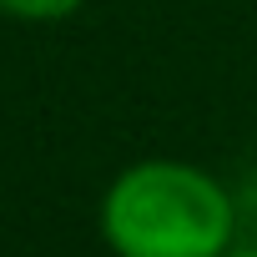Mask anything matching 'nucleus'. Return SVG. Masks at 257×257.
<instances>
[{"instance_id": "obj_1", "label": "nucleus", "mask_w": 257, "mask_h": 257, "mask_svg": "<svg viewBox=\"0 0 257 257\" xmlns=\"http://www.w3.org/2000/svg\"><path fill=\"white\" fill-rule=\"evenodd\" d=\"M232 192L192 162H137L101 197V237L116 257H222Z\"/></svg>"}, {"instance_id": "obj_2", "label": "nucleus", "mask_w": 257, "mask_h": 257, "mask_svg": "<svg viewBox=\"0 0 257 257\" xmlns=\"http://www.w3.org/2000/svg\"><path fill=\"white\" fill-rule=\"evenodd\" d=\"M86 6V0H0V11L6 16H16V21H36V26H46V21H66V16H76Z\"/></svg>"}, {"instance_id": "obj_3", "label": "nucleus", "mask_w": 257, "mask_h": 257, "mask_svg": "<svg viewBox=\"0 0 257 257\" xmlns=\"http://www.w3.org/2000/svg\"><path fill=\"white\" fill-rule=\"evenodd\" d=\"M222 257H257V247H227Z\"/></svg>"}]
</instances>
